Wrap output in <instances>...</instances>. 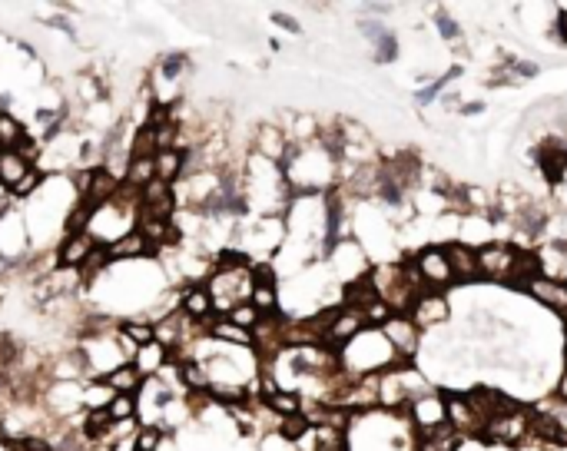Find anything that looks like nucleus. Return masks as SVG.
I'll list each match as a JSON object with an SVG mask.
<instances>
[{"label": "nucleus", "mask_w": 567, "mask_h": 451, "mask_svg": "<svg viewBox=\"0 0 567 451\" xmlns=\"http://www.w3.org/2000/svg\"><path fill=\"white\" fill-rule=\"evenodd\" d=\"M432 27H434V33H438L445 44H458V40L464 37V27L451 14H448V7H434V10H432Z\"/></svg>", "instance_id": "nucleus-23"}, {"label": "nucleus", "mask_w": 567, "mask_h": 451, "mask_svg": "<svg viewBox=\"0 0 567 451\" xmlns=\"http://www.w3.org/2000/svg\"><path fill=\"white\" fill-rule=\"evenodd\" d=\"M103 382L117 391V395H136V391H139V385H143V375L136 372L133 361H123V365H119V368H113Z\"/></svg>", "instance_id": "nucleus-20"}, {"label": "nucleus", "mask_w": 567, "mask_h": 451, "mask_svg": "<svg viewBox=\"0 0 567 451\" xmlns=\"http://www.w3.org/2000/svg\"><path fill=\"white\" fill-rule=\"evenodd\" d=\"M206 289H209V299H212L216 316H226L229 309H236L239 302H249V296H253V279H249V269L209 272Z\"/></svg>", "instance_id": "nucleus-5"}, {"label": "nucleus", "mask_w": 567, "mask_h": 451, "mask_svg": "<svg viewBox=\"0 0 567 451\" xmlns=\"http://www.w3.org/2000/svg\"><path fill=\"white\" fill-rule=\"evenodd\" d=\"M106 411H110V418L113 421H133L136 418V395H117Z\"/></svg>", "instance_id": "nucleus-27"}, {"label": "nucleus", "mask_w": 567, "mask_h": 451, "mask_svg": "<svg viewBox=\"0 0 567 451\" xmlns=\"http://www.w3.org/2000/svg\"><path fill=\"white\" fill-rule=\"evenodd\" d=\"M0 153H3V146H0Z\"/></svg>", "instance_id": "nucleus-34"}, {"label": "nucleus", "mask_w": 567, "mask_h": 451, "mask_svg": "<svg viewBox=\"0 0 567 451\" xmlns=\"http://www.w3.org/2000/svg\"><path fill=\"white\" fill-rule=\"evenodd\" d=\"M554 24H548V40H554L557 46H567V7H554Z\"/></svg>", "instance_id": "nucleus-28"}, {"label": "nucleus", "mask_w": 567, "mask_h": 451, "mask_svg": "<svg viewBox=\"0 0 567 451\" xmlns=\"http://www.w3.org/2000/svg\"><path fill=\"white\" fill-rule=\"evenodd\" d=\"M395 365H408L395 355L391 342L385 339L382 329H362L355 339H348L339 348V368L348 378H375L391 372Z\"/></svg>", "instance_id": "nucleus-2"}, {"label": "nucleus", "mask_w": 567, "mask_h": 451, "mask_svg": "<svg viewBox=\"0 0 567 451\" xmlns=\"http://www.w3.org/2000/svg\"><path fill=\"white\" fill-rule=\"evenodd\" d=\"M169 361V348H163L160 342H149V346H143L139 352H136V372L143 378H153V375H160L163 372V365Z\"/></svg>", "instance_id": "nucleus-18"}, {"label": "nucleus", "mask_w": 567, "mask_h": 451, "mask_svg": "<svg viewBox=\"0 0 567 451\" xmlns=\"http://www.w3.org/2000/svg\"><path fill=\"white\" fill-rule=\"evenodd\" d=\"M345 438L348 451H415V428L405 418V411H358L348 421Z\"/></svg>", "instance_id": "nucleus-1"}, {"label": "nucleus", "mask_w": 567, "mask_h": 451, "mask_svg": "<svg viewBox=\"0 0 567 451\" xmlns=\"http://www.w3.org/2000/svg\"><path fill=\"white\" fill-rule=\"evenodd\" d=\"M412 269H415V279L421 292H445L448 289H455V275H451V266H448V253L445 246H432V242H425L421 249H415L412 256Z\"/></svg>", "instance_id": "nucleus-4"}, {"label": "nucleus", "mask_w": 567, "mask_h": 451, "mask_svg": "<svg viewBox=\"0 0 567 451\" xmlns=\"http://www.w3.org/2000/svg\"><path fill=\"white\" fill-rule=\"evenodd\" d=\"M27 133H30V130L17 120L14 113H0V146H3V150H14V146Z\"/></svg>", "instance_id": "nucleus-24"}, {"label": "nucleus", "mask_w": 567, "mask_h": 451, "mask_svg": "<svg viewBox=\"0 0 567 451\" xmlns=\"http://www.w3.org/2000/svg\"><path fill=\"white\" fill-rule=\"evenodd\" d=\"M179 316L193 325H206L216 316L212 299H209L206 282H193V286H179Z\"/></svg>", "instance_id": "nucleus-13"}, {"label": "nucleus", "mask_w": 567, "mask_h": 451, "mask_svg": "<svg viewBox=\"0 0 567 451\" xmlns=\"http://www.w3.org/2000/svg\"><path fill=\"white\" fill-rule=\"evenodd\" d=\"M561 348H564V365H567V329H564V342H561Z\"/></svg>", "instance_id": "nucleus-33"}, {"label": "nucleus", "mask_w": 567, "mask_h": 451, "mask_svg": "<svg viewBox=\"0 0 567 451\" xmlns=\"http://www.w3.org/2000/svg\"><path fill=\"white\" fill-rule=\"evenodd\" d=\"M514 256L518 249L511 242L494 239L477 249V275L481 282H494V286H511V269H514Z\"/></svg>", "instance_id": "nucleus-8"}, {"label": "nucleus", "mask_w": 567, "mask_h": 451, "mask_svg": "<svg viewBox=\"0 0 567 451\" xmlns=\"http://www.w3.org/2000/svg\"><path fill=\"white\" fill-rule=\"evenodd\" d=\"M382 332H385V339L391 342V348H395V355L402 361H415L418 359V352H421V329H418L415 322L408 316H391L382 325Z\"/></svg>", "instance_id": "nucleus-11"}, {"label": "nucleus", "mask_w": 567, "mask_h": 451, "mask_svg": "<svg viewBox=\"0 0 567 451\" xmlns=\"http://www.w3.org/2000/svg\"><path fill=\"white\" fill-rule=\"evenodd\" d=\"M325 269L328 275L339 282V286H348V282H355V279H362L365 272L372 269V262H369V256H365V249L358 246L352 236L342 242H335L332 249L325 253Z\"/></svg>", "instance_id": "nucleus-6"}, {"label": "nucleus", "mask_w": 567, "mask_h": 451, "mask_svg": "<svg viewBox=\"0 0 567 451\" xmlns=\"http://www.w3.org/2000/svg\"><path fill=\"white\" fill-rule=\"evenodd\" d=\"M527 299H534L541 309H548L551 316H567V286L561 279H548V275H537L534 282H527L521 289Z\"/></svg>", "instance_id": "nucleus-12"}, {"label": "nucleus", "mask_w": 567, "mask_h": 451, "mask_svg": "<svg viewBox=\"0 0 567 451\" xmlns=\"http://www.w3.org/2000/svg\"><path fill=\"white\" fill-rule=\"evenodd\" d=\"M113 398H117V391L110 389L103 378L83 382V411H103V408H110Z\"/></svg>", "instance_id": "nucleus-21"}, {"label": "nucleus", "mask_w": 567, "mask_h": 451, "mask_svg": "<svg viewBox=\"0 0 567 451\" xmlns=\"http://www.w3.org/2000/svg\"><path fill=\"white\" fill-rule=\"evenodd\" d=\"M33 169H37V166H33ZM27 173H30V166L24 163V160H20L14 150H3V153H0V186H3V189L17 186V182L24 180Z\"/></svg>", "instance_id": "nucleus-22"}, {"label": "nucleus", "mask_w": 567, "mask_h": 451, "mask_svg": "<svg viewBox=\"0 0 567 451\" xmlns=\"http://www.w3.org/2000/svg\"><path fill=\"white\" fill-rule=\"evenodd\" d=\"M93 236L90 232H63L60 242L53 246V256H57V269H67V272H76L83 266V259L93 253Z\"/></svg>", "instance_id": "nucleus-15"}, {"label": "nucleus", "mask_w": 567, "mask_h": 451, "mask_svg": "<svg viewBox=\"0 0 567 451\" xmlns=\"http://www.w3.org/2000/svg\"><path fill=\"white\" fill-rule=\"evenodd\" d=\"M166 432L163 428H156V425H139V432H136V451H160L166 441Z\"/></svg>", "instance_id": "nucleus-26"}, {"label": "nucleus", "mask_w": 567, "mask_h": 451, "mask_svg": "<svg viewBox=\"0 0 567 451\" xmlns=\"http://www.w3.org/2000/svg\"><path fill=\"white\" fill-rule=\"evenodd\" d=\"M548 193H551V203H554V206L567 212V182H561V186H551Z\"/></svg>", "instance_id": "nucleus-31"}, {"label": "nucleus", "mask_w": 567, "mask_h": 451, "mask_svg": "<svg viewBox=\"0 0 567 451\" xmlns=\"http://www.w3.org/2000/svg\"><path fill=\"white\" fill-rule=\"evenodd\" d=\"M269 20H272V24H276V27H279L282 33L302 37V24H298V20H296L292 14H285V10H272V17H269Z\"/></svg>", "instance_id": "nucleus-29"}, {"label": "nucleus", "mask_w": 567, "mask_h": 451, "mask_svg": "<svg viewBox=\"0 0 567 451\" xmlns=\"http://www.w3.org/2000/svg\"><path fill=\"white\" fill-rule=\"evenodd\" d=\"M226 318H229L232 325H239V329L253 332L255 325H259V318H262V312L255 309L253 302H239L236 309H229V312H226Z\"/></svg>", "instance_id": "nucleus-25"}, {"label": "nucleus", "mask_w": 567, "mask_h": 451, "mask_svg": "<svg viewBox=\"0 0 567 451\" xmlns=\"http://www.w3.org/2000/svg\"><path fill=\"white\" fill-rule=\"evenodd\" d=\"M405 418L412 421L415 435H425V432L441 428V425H448V395L441 389H432V391H425V395H418V398H412V402L405 405Z\"/></svg>", "instance_id": "nucleus-7"}, {"label": "nucleus", "mask_w": 567, "mask_h": 451, "mask_svg": "<svg viewBox=\"0 0 567 451\" xmlns=\"http://www.w3.org/2000/svg\"><path fill=\"white\" fill-rule=\"evenodd\" d=\"M183 163H186V153L160 150L156 156H153V173H156V180H160V182L176 186V182L183 180Z\"/></svg>", "instance_id": "nucleus-17"}, {"label": "nucleus", "mask_w": 567, "mask_h": 451, "mask_svg": "<svg viewBox=\"0 0 567 451\" xmlns=\"http://www.w3.org/2000/svg\"><path fill=\"white\" fill-rule=\"evenodd\" d=\"M554 395L561 398V402H567V365L561 368V375H557V385H554Z\"/></svg>", "instance_id": "nucleus-32"}, {"label": "nucleus", "mask_w": 567, "mask_h": 451, "mask_svg": "<svg viewBox=\"0 0 567 451\" xmlns=\"http://www.w3.org/2000/svg\"><path fill=\"white\" fill-rule=\"evenodd\" d=\"M259 402H262V408H269L276 418H289V415H298V411H302V395H298V391L279 389V391H272V395H262Z\"/></svg>", "instance_id": "nucleus-19"}, {"label": "nucleus", "mask_w": 567, "mask_h": 451, "mask_svg": "<svg viewBox=\"0 0 567 451\" xmlns=\"http://www.w3.org/2000/svg\"><path fill=\"white\" fill-rule=\"evenodd\" d=\"M355 31L369 40V46H372V63L388 67V63H395L398 57H402V40H398V33L391 31L385 20L362 17V20L355 24Z\"/></svg>", "instance_id": "nucleus-9"}, {"label": "nucleus", "mask_w": 567, "mask_h": 451, "mask_svg": "<svg viewBox=\"0 0 567 451\" xmlns=\"http://www.w3.org/2000/svg\"><path fill=\"white\" fill-rule=\"evenodd\" d=\"M448 266H451V275H455V286H475L481 282L477 275V249L464 246V242H448Z\"/></svg>", "instance_id": "nucleus-16"}, {"label": "nucleus", "mask_w": 567, "mask_h": 451, "mask_svg": "<svg viewBox=\"0 0 567 451\" xmlns=\"http://www.w3.org/2000/svg\"><path fill=\"white\" fill-rule=\"evenodd\" d=\"M408 318L421 329V335L445 329L448 322H451V299H448L445 292H421L415 299V305H412Z\"/></svg>", "instance_id": "nucleus-10"}, {"label": "nucleus", "mask_w": 567, "mask_h": 451, "mask_svg": "<svg viewBox=\"0 0 567 451\" xmlns=\"http://www.w3.org/2000/svg\"><path fill=\"white\" fill-rule=\"evenodd\" d=\"M477 441L488 445V448L524 451L531 441H534V418H531V408L524 405V402H514L507 411H498L494 418L484 421Z\"/></svg>", "instance_id": "nucleus-3"}, {"label": "nucleus", "mask_w": 567, "mask_h": 451, "mask_svg": "<svg viewBox=\"0 0 567 451\" xmlns=\"http://www.w3.org/2000/svg\"><path fill=\"white\" fill-rule=\"evenodd\" d=\"M458 113H462V117H481V113H488V103H484V100H464Z\"/></svg>", "instance_id": "nucleus-30"}, {"label": "nucleus", "mask_w": 567, "mask_h": 451, "mask_svg": "<svg viewBox=\"0 0 567 451\" xmlns=\"http://www.w3.org/2000/svg\"><path fill=\"white\" fill-rule=\"evenodd\" d=\"M285 150H289V136L279 123H259L249 136V153L255 156H266L272 163H282Z\"/></svg>", "instance_id": "nucleus-14"}]
</instances>
